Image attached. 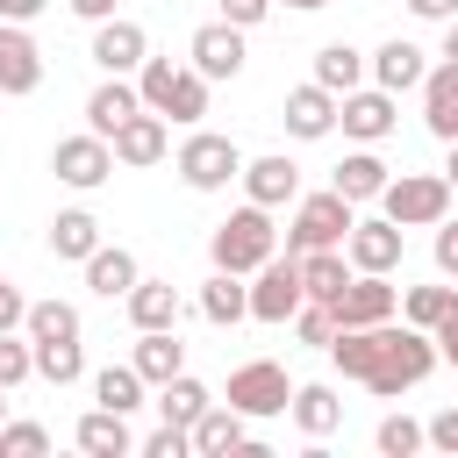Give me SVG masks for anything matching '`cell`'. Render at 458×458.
Instances as JSON below:
<instances>
[{"instance_id":"6da1fadb","label":"cell","mask_w":458,"mask_h":458,"mask_svg":"<svg viewBox=\"0 0 458 458\" xmlns=\"http://www.w3.org/2000/svg\"><path fill=\"white\" fill-rule=\"evenodd\" d=\"M437 365H444V358H437V336H429V329H415V322H386V351H379V365H372L358 386H372L379 401H401V394L422 386Z\"/></svg>"},{"instance_id":"7a4b0ae2","label":"cell","mask_w":458,"mask_h":458,"mask_svg":"<svg viewBox=\"0 0 458 458\" xmlns=\"http://www.w3.org/2000/svg\"><path fill=\"white\" fill-rule=\"evenodd\" d=\"M136 93H143L150 114H165V122H179V129H193V122L208 114V79H200L193 64H179V57H143V64H136Z\"/></svg>"},{"instance_id":"3957f363","label":"cell","mask_w":458,"mask_h":458,"mask_svg":"<svg viewBox=\"0 0 458 458\" xmlns=\"http://www.w3.org/2000/svg\"><path fill=\"white\" fill-rule=\"evenodd\" d=\"M208 258L222 265V272H258L265 258H279V222H272V208H258V200H243V208H229V222H215V236H208Z\"/></svg>"},{"instance_id":"277c9868","label":"cell","mask_w":458,"mask_h":458,"mask_svg":"<svg viewBox=\"0 0 458 458\" xmlns=\"http://www.w3.org/2000/svg\"><path fill=\"white\" fill-rule=\"evenodd\" d=\"M451 200H458V193H451L444 172H394L372 208H379L386 222H401V229H437V222L451 215Z\"/></svg>"},{"instance_id":"5b68a950","label":"cell","mask_w":458,"mask_h":458,"mask_svg":"<svg viewBox=\"0 0 458 458\" xmlns=\"http://www.w3.org/2000/svg\"><path fill=\"white\" fill-rule=\"evenodd\" d=\"M172 172H179L193 193H229V186H236V172H243V150H236V136H222V129H200V122H193V136L172 150Z\"/></svg>"},{"instance_id":"8992f818","label":"cell","mask_w":458,"mask_h":458,"mask_svg":"<svg viewBox=\"0 0 458 458\" xmlns=\"http://www.w3.org/2000/svg\"><path fill=\"white\" fill-rule=\"evenodd\" d=\"M351 222H358V208H351L336 186L301 193V200H293V222H286V258H301V250H344Z\"/></svg>"},{"instance_id":"52a82bcc","label":"cell","mask_w":458,"mask_h":458,"mask_svg":"<svg viewBox=\"0 0 458 458\" xmlns=\"http://www.w3.org/2000/svg\"><path fill=\"white\" fill-rule=\"evenodd\" d=\"M222 401H229L243 422H272V415H286L293 379H286V365H279V358H243V365L229 372V386H222Z\"/></svg>"},{"instance_id":"ba28073f","label":"cell","mask_w":458,"mask_h":458,"mask_svg":"<svg viewBox=\"0 0 458 458\" xmlns=\"http://www.w3.org/2000/svg\"><path fill=\"white\" fill-rule=\"evenodd\" d=\"M50 172H57V186H72V193H93V186H107V179H114V143H107V136H93V129H79V136H57V150H50Z\"/></svg>"},{"instance_id":"9c48e42d","label":"cell","mask_w":458,"mask_h":458,"mask_svg":"<svg viewBox=\"0 0 458 458\" xmlns=\"http://www.w3.org/2000/svg\"><path fill=\"white\" fill-rule=\"evenodd\" d=\"M329 315H336V329L394 322V315H401V286H394V272H351V279H344V293L329 301Z\"/></svg>"},{"instance_id":"30bf717a","label":"cell","mask_w":458,"mask_h":458,"mask_svg":"<svg viewBox=\"0 0 458 458\" xmlns=\"http://www.w3.org/2000/svg\"><path fill=\"white\" fill-rule=\"evenodd\" d=\"M243 286H250V322H272V329H279V322H293V308L308 301V293H301V265H293L286 250H279V258H265Z\"/></svg>"},{"instance_id":"8fae6325","label":"cell","mask_w":458,"mask_h":458,"mask_svg":"<svg viewBox=\"0 0 458 458\" xmlns=\"http://www.w3.org/2000/svg\"><path fill=\"white\" fill-rule=\"evenodd\" d=\"M243 36H250V29H236V21L215 14V21H200V29L186 36V64H193L208 86H215V79H236V72H243Z\"/></svg>"},{"instance_id":"7c38bea8","label":"cell","mask_w":458,"mask_h":458,"mask_svg":"<svg viewBox=\"0 0 458 458\" xmlns=\"http://www.w3.org/2000/svg\"><path fill=\"white\" fill-rule=\"evenodd\" d=\"M394 122H401V100H394L386 86H351V93L336 100V129H344L351 143H386Z\"/></svg>"},{"instance_id":"4fadbf2b","label":"cell","mask_w":458,"mask_h":458,"mask_svg":"<svg viewBox=\"0 0 458 458\" xmlns=\"http://www.w3.org/2000/svg\"><path fill=\"white\" fill-rule=\"evenodd\" d=\"M236 186H243V200H258V208H293L301 200V165L286 157V150H265V157H243V172H236Z\"/></svg>"},{"instance_id":"5bb4252c","label":"cell","mask_w":458,"mask_h":458,"mask_svg":"<svg viewBox=\"0 0 458 458\" xmlns=\"http://www.w3.org/2000/svg\"><path fill=\"white\" fill-rule=\"evenodd\" d=\"M401 243H408L401 222H386V215H358L351 236H344V258H351V272H401Z\"/></svg>"},{"instance_id":"9a60e30c","label":"cell","mask_w":458,"mask_h":458,"mask_svg":"<svg viewBox=\"0 0 458 458\" xmlns=\"http://www.w3.org/2000/svg\"><path fill=\"white\" fill-rule=\"evenodd\" d=\"M100 72H122V79H136V64L150 57V29L143 21H129V14H107V21H93V50H86Z\"/></svg>"},{"instance_id":"2e32d148","label":"cell","mask_w":458,"mask_h":458,"mask_svg":"<svg viewBox=\"0 0 458 458\" xmlns=\"http://www.w3.org/2000/svg\"><path fill=\"white\" fill-rule=\"evenodd\" d=\"M107 143H114V165L143 172V165H165V157H172V122H165V114H150V107H136Z\"/></svg>"},{"instance_id":"e0dca14e","label":"cell","mask_w":458,"mask_h":458,"mask_svg":"<svg viewBox=\"0 0 458 458\" xmlns=\"http://www.w3.org/2000/svg\"><path fill=\"white\" fill-rule=\"evenodd\" d=\"M43 86V50L29 36V21H0V100H21Z\"/></svg>"},{"instance_id":"ac0fdd59","label":"cell","mask_w":458,"mask_h":458,"mask_svg":"<svg viewBox=\"0 0 458 458\" xmlns=\"http://www.w3.org/2000/svg\"><path fill=\"white\" fill-rule=\"evenodd\" d=\"M422 72H429V50H422V43H408V36H386V43L365 57V79H372V86H386L394 100H401V93H415V86H422Z\"/></svg>"},{"instance_id":"d6986e66","label":"cell","mask_w":458,"mask_h":458,"mask_svg":"<svg viewBox=\"0 0 458 458\" xmlns=\"http://www.w3.org/2000/svg\"><path fill=\"white\" fill-rule=\"evenodd\" d=\"M279 122H286V136H293V143H322V136H336V93L308 79V86H293V93H286Z\"/></svg>"},{"instance_id":"ffe728a7","label":"cell","mask_w":458,"mask_h":458,"mask_svg":"<svg viewBox=\"0 0 458 458\" xmlns=\"http://www.w3.org/2000/svg\"><path fill=\"white\" fill-rule=\"evenodd\" d=\"M386 179H394V165L379 157V143H351V150H344V165L329 172V186H336V193H344L351 208H372Z\"/></svg>"},{"instance_id":"44dd1931","label":"cell","mask_w":458,"mask_h":458,"mask_svg":"<svg viewBox=\"0 0 458 458\" xmlns=\"http://www.w3.org/2000/svg\"><path fill=\"white\" fill-rule=\"evenodd\" d=\"M422 129L437 136V143H458V64L451 57H437L429 72H422Z\"/></svg>"},{"instance_id":"7402d4cb","label":"cell","mask_w":458,"mask_h":458,"mask_svg":"<svg viewBox=\"0 0 458 458\" xmlns=\"http://www.w3.org/2000/svg\"><path fill=\"white\" fill-rule=\"evenodd\" d=\"M286 415H293V429H301L308 444H322L329 429H344V401H336V386H329V379H301V386H293V401H286Z\"/></svg>"},{"instance_id":"603a6c76","label":"cell","mask_w":458,"mask_h":458,"mask_svg":"<svg viewBox=\"0 0 458 458\" xmlns=\"http://www.w3.org/2000/svg\"><path fill=\"white\" fill-rule=\"evenodd\" d=\"M72 444L86 451V458H129L136 451V429H129V415H114V408H86L79 422H72Z\"/></svg>"},{"instance_id":"cb8c5ba5","label":"cell","mask_w":458,"mask_h":458,"mask_svg":"<svg viewBox=\"0 0 458 458\" xmlns=\"http://www.w3.org/2000/svg\"><path fill=\"white\" fill-rule=\"evenodd\" d=\"M186 437H193V458H229V451H243V444H250V422H243L229 401H208V408L193 415V429H186Z\"/></svg>"},{"instance_id":"d4e9b609","label":"cell","mask_w":458,"mask_h":458,"mask_svg":"<svg viewBox=\"0 0 458 458\" xmlns=\"http://www.w3.org/2000/svg\"><path fill=\"white\" fill-rule=\"evenodd\" d=\"M136 107H143L136 79H122V72H100V86L86 93V129H93V136H114V129H122Z\"/></svg>"},{"instance_id":"484cf974","label":"cell","mask_w":458,"mask_h":458,"mask_svg":"<svg viewBox=\"0 0 458 458\" xmlns=\"http://www.w3.org/2000/svg\"><path fill=\"white\" fill-rule=\"evenodd\" d=\"M122 308H129V322H136V329H179V315H186L179 286H172V279H150V272L122 293Z\"/></svg>"},{"instance_id":"4316f807","label":"cell","mask_w":458,"mask_h":458,"mask_svg":"<svg viewBox=\"0 0 458 458\" xmlns=\"http://www.w3.org/2000/svg\"><path fill=\"white\" fill-rule=\"evenodd\" d=\"M129 365L143 372V386H165L172 372H186V344H179V329H136Z\"/></svg>"},{"instance_id":"83f0119b","label":"cell","mask_w":458,"mask_h":458,"mask_svg":"<svg viewBox=\"0 0 458 458\" xmlns=\"http://www.w3.org/2000/svg\"><path fill=\"white\" fill-rule=\"evenodd\" d=\"M93 250H100V215H93V208H57V215H50V258L86 265Z\"/></svg>"},{"instance_id":"f1b7e54d","label":"cell","mask_w":458,"mask_h":458,"mask_svg":"<svg viewBox=\"0 0 458 458\" xmlns=\"http://www.w3.org/2000/svg\"><path fill=\"white\" fill-rule=\"evenodd\" d=\"M136 279H143V265H136V250H122V243H100V250L86 258V286H93L100 301H122Z\"/></svg>"},{"instance_id":"f546056e","label":"cell","mask_w":458,"mask_h":458,"mask_svg":"<svg viewBox=\"0 0 458 458\" xmlns=\"http://www.w3.org/2000/svg\"><path fill=\"white\" fill-rule=\"evenodd\" d=\"M193 308H200V315H208L215 329H229V322H243V315H250V286H243V272H222V265H215Z\"/></svg>"},{"instance_id":"4dcf8cb0","label":"cell","mask_w":458,"mask_h":458,"mask_svg":"<svg viewBox=\"0 0 458 458\" xmlns=\"http://www.w3.org/2000/svg\"><path fill=\"white\" fill-rule=\"evenodd\" d=\"M150 394H157V401H150V408H157V422H179V429H193V415L215 401L193 372H172V379H165V386H150Z\"/></svg>"},{"instance_id":"1f68e13d","label":"cell","mask_w":458,"mask_h":458,"mask_svg":"<svg viewBox=\"0 0 458 458\" xmlns=\"http://www.w3.org/2000/svg\"><path fill=\"white\" fill-rule=\"evenodd\" d=\"M315 86H329L336 100H344L351 86H365V50H358V43H322V50H315Z\"/></svg>"},{"instance_id":"d6a6232c","label":"cell","mask_w":458,"mask_h":458,"mask_svg":"<svg viewBox=\"0 0 458 458\" xmlns=\"http://www.w3.org/2000/svg\"><path fill=\"white\" fill-rule=\"evenodd\" d=\"M293 265H301V293H308V301H336L344 279H351V258H344V250H301Z\"/></svg>"},{"instance_id":"836d02e7","label":"cell","mask_w":458,"mask_h":458,"mask_svg":"<svg viewBox=\"0 0 458 458\" xmlns=\"http://www.w3.org/2000/svg\"><path fill=\"white\" fill-rule=\"evenodd\" d=\"M143 394H150V386H143V372H136L129 358L93 372V401H100V408H114V415H136V408H143Z\"/></svg>"},{"instance_id":"e575fe53","label":"cell","mask_w":458,"mask_h":458,"mask_svg":"<svg viewBox=\"0 0 458 458\" xmlns=\"http://www.w3.org/2000/svg\"><path fill=\"white\" fill-rule=\"evenodd\" d=\"M36 379H50V386L86 379V351H79V336H43V344H36Z\"/></svg>"},{"instance_id":"d590c367","label":"cell","mask_w":458,"mask_h":458,"mask_svg":"<svg viewBox=\"0 0 458 458\" xmlns=\"http://www.w3.org/2000/svg\"><path fill=\"white\" fill-rule=\"evenodd\" d=\"M451 301H458V286H451V279H444V286H401V322L437 329V322L451 315Z\"/></svg>"},{"instance_id":"8d00e7d4","label":"cell","mask_w":458,"mask_h":458,"mask_svg":"<svg viewBox=\"0 0 458 458\" xmlns=\"http://www.w3.org/2000/svg\"><path fill=\"white\" fill-rule=\"evenodd\" d=\"M21 336H29V344H43V336H79V308H72V301H29Z\"/></svg>"},{"instance_id":"74e56055","label":"cell","mask_w":458,"mask_h":458,"mask_svg":"<svg viewBox=\"0 0 458 458\" xmlns=\"http://www.w3.org/2000/svg\"><path fill=\"white\" fill-rule=\"evenodd\" d=\"M372 451H379V458H415V451H422V422H415V415H379Z\"/></svg>"},{"instance_id":"f35d334b","label":"cell","mask_w":458,"mask_h":458,"mask_svg":"<svg viewBox=\"0 0 458 458\" xmlns=\"http://www.w3.org/2000/svg\"><path fill=\"white\" fill-rule=\"evenodd\" d=\"M21 379H36V344H29V336H14V329H0V386L14 394Z\"/></svg>"},{"instance_id":"ab89813d","label":"cell","mask_w":458,"mask_h":458,"mask_svg":"<svg viewBox=\"0 0 458 458\" xmlns=\"http://www.w3.org/2000/svg\"><path fill=\"white\" fill-rule=\"evenodd\" d=\"M43 451H50L43 422H0V458H43Z\"/></svg>"},{"instance_id":"60d3db41","label":"cell","mask_w":458,"mask_h":458,"mask_svg":"<svg viewBox=\"0 0 458 458\" xmlns=\"http://www.w3.org/2000/svg\"><path fill=\"white\" fill-rule=\"evenodd\" d=\"M293 336L322 351V344L336 336V315H329V301H301V308H293Z\"/></svg>"},{"instance_id":"b9f144b4","label":"cell","mask_w":458,"mask_h":458,"mask_svg":"<svg viewBox=\"0 0 458 458\" xmlns=\"http://www.w3.org/2000/svg\"><path fill=\"white\" fill-rule=\"evenodd\" d=\"M136 451H143V458H186V451H193V437H186L179 422H157L150 437H136Z\"/></svg>"},{"instance_id":"7bdbcfd3","label":"cell","mask_w":458,"mask_h":458,"mask_svg":"<svg viewBox=\"0 0 458 458\" xmlns=\"http://www.w3.org/2000/svg\"><path fill=\"white\" fill-rule=\"evenodd\" d=\"M429 258H437V279H458V215H444V222H437Z\"/></svg>"},{"instance_id":"ee69618b","label":"cell","mask_w":458,"mask_h":458,"mask_svg":"<svg viewBox=\"0 0 458 458\" xmlns=\"http://www.w3.org/2000/svg\"><path fill=\"white\" fill-rule=\"evenodd\" d=\"M422 444H429V451H444V458H458V408L429 415V422H422Z\"/></svg>"},{"instance_id":"f6af8a7d","label":"cell","mask_w":458,"mask_h":458,"mask_svg":"<svg viewBox=\"0 0 458 458\" xmlns=\"http://www.w3.org/2000/svg\"><path fill=\"white\" fill-rule=\"evenodd\" d=\"M272 14V0H222V21H236V29H258Z\"/></svg>"},{"instance_id":"bcb514c9","label":"cell","mask_w":458,"mask_h":458,"mask_svg":"<svg viewBox=\"0 0 458 458\" xmlns=\"http://www.w3.org/2000/svg\"><path fill=\"white\" fill-rule=\"evenodd\" d=\"M21 315H29V301H21V286L0 272V329H21Z\"/></svg>"},{"instance_id":"7dc6e473","label":"cell","mask_w":458,"mask_h":458,"mask_svg":"<svg viewBox=\"0 0 458 458\" xmlns=\"http://www.w3.org/2000/svg\"><path fill=\"white\" fill-rule=\"evenodd\" d=\"M401 7H408L415 21H437V29H444V21H458V0H401Z\"/></svg>"},{"instance_id":"c3c4849f","label":"cell","mask_w":458,"mask_h":458,"mask_svg":"<svg viewBox=\"0 0 458 458\" xmlns=\"http://www.w3.org/2000/svg\"><path fill=\"white\" fill-rule=\"evenodd\" d=\"M64 7H72V14H79V21H107V14H114V7H122V0H64Z\"/></svg>"},{"instance_id":"681fc988","label":"cell","mask_w":458,"mask_h":458,"mask_svg":"<svg viewBox=\"0 0 458 458\" xmlns=\"http://www.w3.org/2000/svg\"><path fill=\"white\" fill-rule=\"evenodd\" d=\"M0 7H7V21H36L50 0H0Z\"/></svg>"},{"instance_id":"f907efd6","label":"cell","mask_w":458,"mask_h":458,"mask_svg":"<svg viewBox=\"0 0 458 458\" xmlns=\"http://www.w3.org/2000/svg\"><path fill=\"white\" fill-rule=\"evenodd\" d=\"M437 57H451V64H458V21H444V50H437Z\"/></svg>"},{"instance_id":"816d5d0a","label":"cell","mask_w":458,"mask_h":458,"mask_svg":"<svg viewBox=\"0 0 458 458\" xmlns=\"http://www.w3.org/2000/svg\"><path fill=\"white\" fill-rule=\"evenodd\" d=\"M444 179H451V193H458V143H444Z\"/></svg>"},{"instance_id":"f5cc1de1","label":"cell","mask_w":458,"mask_h":458,"mask_svg":"<svg viewBox=\"0 0 458 458\" xmlns=\"http://www.w3.org/2000/svg\"><path fill=\"white\" fill-rule=\"evenodd\" d=\"M272 7H293V14H322L329 0H272Z\"/></svg>"},{"instance_id":"db71d44e","label":"cell","mask_w":458,"mask_h":458,"mask_svg":"<svg viewBox=\"0 0 458 458\" xmlns=\"http://www.w3.org/2000/svg\"><path fill=\"white\" fill-rule=\"evenodd\" d=\"M0 422H7V386H0Z\"/></svg>"},{"instance_id":"11a10c76","label":"cell","mask_w":458,"mask_h":458,"mask_svg":"<svg viewBox=\"0 0 458 458\" xmlns=\"http://www.w3.org/2000/svg\"><path fill=\"white\" fill-rule=\"evenodd\" d=\"M0 21H7V7H0Z\"/></svg>"},{"instance_id":"9f6ffc18","label":"cell","mask_w":458,"mask_h":458,"mask_svg":"<svg viewBox=\"0 0 458 458\" xmlns=\"http://www.w3.org/2000/svg\"><path fill=\"white\" fill-rule=\"evenodd\" d=\"M451 372H458V358H451Z\"/></svg>"}]
</instances>
